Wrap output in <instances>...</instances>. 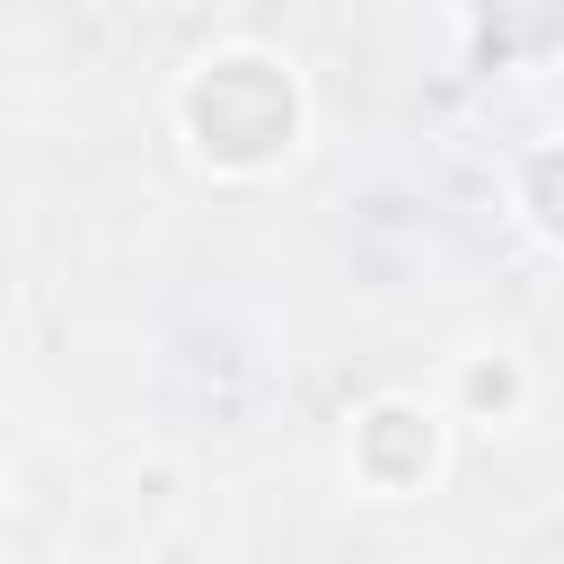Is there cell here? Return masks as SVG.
<instances>
[{"label": "cell", "instance_id": "obj_1", "mask_svg": "<svg viewBox=\"0 0 564 564\" xmlns=\"http://www.w3.org/2000/svg\"><path fill=\"white\" fill-rule=\"evenodd\" d=\"M291 79L273 70V62H256V53H238V62H212L194 88H185V123H194V141L220 159V167H264L282 141H291Z\"/></svg>", "mask_w": 564, "mask_h": 564}, {"label": "cell", "instance_id": "obj_2", "mask_svg": "<svg viewBox=\"0 0 564 564\" xmlns=\"http://www.w3.org/2000/svg\"><path fill=\"white\" fill-rule=\"evenodd\" d=\"M361 476H370V485H414V476H432V423H423L414 405H379V414L361 423Z\"/></svg>", "mask_w": 564, "mask_h": 564}, {"label": "cell", "instance_id": "obj_3", "mask_svg": "<svg viewBox=\"0 0 564 564\" xmlns=\"http://www.w3.org/2000/svg\"><path fill=\"white\" fill-rule=\"evenodd\" d=\"M467 397H476V405H511V397H520V379H511L502 361H494V370L476 361V370H467Z\"/></svg>", "mask_w": 564, "mask_h": 564}]
</instances>
